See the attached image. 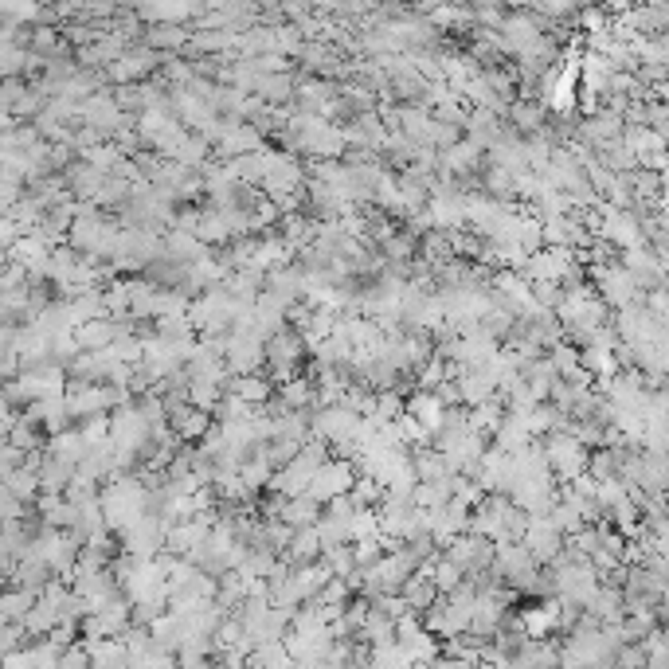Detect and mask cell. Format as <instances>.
<instances>
[{
	"label": "cell",
	"mask_w": 669,
	"mask_h": 669,
	"mask_svg": "<svg viewBox=\"0 0 669 669\" xmlns=\"http://www.w3.org/2000/svg\"><path fill=\"white\" fill-rule=\"evenodd\" d=\"M353 482H357V466L353 462H325L317 474H313V482L306 486V497H310L313 505H329L333 497H345V493L353 490Z\"/></svg>",
	"instance_id": "obj_1"
},
{
	"label": "cell",
	"mask_w": 669,
	"mask_h": 669,
	"mask_svg": "<svg viewBox=\"0 0 669 669\" xmlns=\"http://www.w3.org/2000/svg\"><path fill=\"white\" fill-rule=\"evenodd\" d=\"M87 646L90 669H130V658L122 650L118 638H102V642H83Z\"/></svg>",
	"instance_id": "obj_2"
},
{
	"label": "cell",
	"mask_w": 669,
	"mask_h": 669,
	"mask_svg": "<svg viewBox=\"0 0 669 669\" xmlns=\"http://www.w3.org/2000/svg\"><path fill=\"white\" fill-rule=\"evenodd\" d=\"M223 392L227 396H235V400H243L247 407H255V403H263L270 396V384L263 380V376H227L223 380Z\"/></svg>",
	"instance_id": "obj_3"
},
{
	"label": "cell",
	"mask_w": 669,
	"mask_h": 669,
	"mask_svg": "<svg viewBox=\"0 0 669 669\" xmlns=\"http://www.w3.org/2000/svg\"><path fill=\"white\" fill-rule=\"evenodd\" d=\"M188 36H192V32H188L184 24H157V28H149V32H145V40H141V44L149 47V51H157V55H161L165 47H169V51H180V47H188Z\"/></svg>",
	"instance_id": "obj_4"
},
{
	"label": "cell",
	"mask_w": 669,
	"mask_h": 669,
	"mask_svg": "<svg viewBox=\"0 0 669 669\" xmlns=\"http://www.w3.org/2000/svg\"><path fill=\"white\" fill-rule=\"evenodd\" d=\"M32 603H36V595H28L20 587H4L0 591V615H4V623H20L32 611Z\"/></svg>",
	"instance_id": "obj_5"
},
{
	"label": "cell",
	"mask_w": 669,
	"mask_h": 669,
	"mask_svg": "<svg viewBox=\"0 0 669 669\" xmlns=\"http://www.w3.org/2000/svg\"><path fill=\"white\" fill-rule=\"evenodd\" d=\"M55 669H90L87 646H67V650L59 654V662H55Z\"/></svg>",
	"instance_id": "obj_6"
},
{
	"label": "cell",
	"mask_w": 669,
	"mask_h": 669,
	"mask_svg": "<svg viewBox=\"0 0 669 669\" xmlns=\"http://www.w3.org/2000/svg\"><path fill=\"white\" fill-rule=\"evenodd\" d=\"M0 669H32V658H28L24 646H20V650H8V654H0Z\"/></svg>",
	"instance_id": "obj_7"
}]
</instances>
